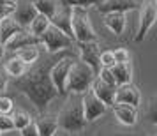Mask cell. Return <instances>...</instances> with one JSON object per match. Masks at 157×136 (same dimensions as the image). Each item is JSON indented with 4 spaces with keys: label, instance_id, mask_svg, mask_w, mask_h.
<instances>
[{
    "label": "cell",
    "instance_id": "obj_22",
    "mask_svg": "<svg viewBox=\"0 0 157 136\" xmlns=\"http://www.w3.org/2000/svg\"><path fill=\"white\" fill-rule=\"evenodd\" d=\"M16 57L29 67V65H34L37 60H39V57H41V50H39V46H29V48H23V50L16 51Z\"/></svg>",
    "mask_w": 157,
    "mask_h": 136
},
{
    "label": "cell",
    "instance_id": "obj_16",
    "mask_svg": "<svg viewBox=\"0 0 157 136\" xmlns=\"http://www.w3.org/2000/svg\"><path fill=\"white\" fill-rule=\"evenodd\" d=\"M113 113L117 120L124 126H136L138 122V108L127 106V104H113Z\"/></svg>",
    "mask_w": 157,
    "mask_h": 136
},
{
    "label": "cell",
    "instance_id": "obj_38",
    "mask_svg": "<svg viewBox=\"0 0 157 136\" xmlns=\"http://www.w3.org/2000/svg\"><path fill=\"white\" fill-rule=\"evenodd\" d=\"M4 55H6V50H4V43L0 41V58L4 57Z\"/></svg>",
    "mask_w": 157,
    "mask_h": 136
},
{
    "label": "cell",
    "instance_id": "obj_24",
    "mask_svg": "<svg viewBox=\"0 0 157 136\" xmlns=\"http://www.w3.org/2000/svg\"><path fill=\"white\" fill-rule=\"evenodd\" d=\"M32 4H34V7L39 14L46 16L50 20L58 6V0H32Z\"/></svg>",
    "mask_w": 157,
    "mask_h": 136
},
{
    "label": "cell",
    "instance_id": "obj_32",
    "mask_svg": "<svg viewBox=\"0 0 157 136\" xmlns=\"http://www.w3.org/2000/svg\"><path fill=\"white\" fill-rule=\"evenodd\" d=\"M7 131H14L13 127V120H11V115H2L0 113V133H7Z\"/></svg>",
    "mask_w": 157,
    "mask_h": 136
},
{
    "label": "cell",
    "instance_id": "obj_33",
    "mask_svg": "<svg viewBox=\"0 0 157 136\" xmlns=\"http://www.w3.org/2000/svg\"><path fill=\"white\" fill-rule=\"evenodd\" d=\"M20 136H39V134H37L36 122H32V124H29L27 127H23L21 131H20Z\"/></svg>",
    "mask_w": 157,
    "mask_h": 136
},
{
    "label": "cell",
    "instance_id": "obj_4",
    "mask_svg": "<svg viewBox=\"0 0 157 136\" xmlns=\"http://www.w3.org/2000/svg\"><path fill=\"white\" fill-rule=\"evenodd\" d=\"M71 29L74 43H97L99 37L94 30V25L90 21V16L86 9L74 7L71 13Z\"/></svg>",
    "mask_w": 157,
    "mask_h": 136
},
{
    "label": "cell",
    "instance_id": "obj_14",
    "mask_svg": "<svg viewBox=\"0 0 157 136\" xmlns=\"http://www.w3.org/2000/svg\"><path fill=\"white\" fill-rule=\"evenodd\" d=\"M71 13H72V9L65 7V6H62V4H58L57 9H55V13H53V16L50 18V25L57 27L58 30H62L65 36H69V37L72 39Z\"/></svg>",
    "mask_w": 157,
    "mask_h": 136
},
{
    "label": "cell",
    "instance_id": "obj_13",
    "mask_svg": "<svg viewBox=\"0 0 157 136\" xmlns=\"http://www.w3.org/2000/svg\"><path fill=\"white\" fill-rule=\"evenodd\" d=\"M140 7L138 0H102V4L97 6V11L101 14H108V13H129V11H136Z\"/></svg>",
    "mask_w": 157,
    "mask_h": 136
},
{
    "label": "cell",
    "instance_id": "obj_2",
    "mask_svg": "<svg viewBox=\"0 0 157 136\" xmlns=\"http://www.w3.org/2000/svg\"><path fill=\"white\" fill-rule=\"evenodd\" d=\"M95 74L86 64L76 60L69 69L67 74V81H65V94L69 95H83L90 90Z\"/></svg>",
    "mask_w": 157,
    "mask_h": 136
},
{
    "label": "cell",
    "instance_id": "obj_19",
    "mask_svg": "<svg viewBox=\"0 0 157 136\" xmlns=\"http://www.w3.org/2000/svg\"><path fill=\"white\" fill-rule=\"evenodd\" d=\"M36 127H37V134L39 136H53V133L58 129V122L57 117L53 115H41L36 120Z\"/></svg>",
    "mask_w": 157,
    "mask_h": 136
},
{
    "label": "cell",
    "instance_id": "obj_7",
    "mask_svg": "<svg viewBox=\"0 0 157 136\" xmlns=\"http://www.w3.org/2000/svg\"><path fill=\"white\" fill-rule=\"evenodd\" d=\"M76 62V58L71 57V55H67V57H60L55 62V64L51 65L50 69V80L53 87L57 88V92L60 95H65V81H67V74H69V69H71V65Z\"/></svg>",
    "mask_w": 157,
    "mask_h": 136
},
{
    "label": "cell",
    "instance_id": "obj_10",
    "mask_svg": "<svg viewBox=\"0 0 157 136\" xmlns=\"http://www.w3.org/2000/svg\"><path fill=\"white\" fill-rule=\"evenodd\" d=\"M113 103L115 104H127V106L138 108L140 103H141V94L138 90V87L132 85V83L120 85V87L115 88Z\"/></svg>",
    "mask_w": 157,
    "mask_h": 136
},
{
    "label": "cell",
    "instance_id": "obj_18",
    "mask_svg": "<svg viewBox=\"0 0 157 136\" xmlns=\"http://www.w3.org/2000/svg\"><path fill=\"white\" fill-rule=\"evenodd\" d=\"M102 21H104V27L111 34L120 36L122 32H124V29H125L127 20H125V14L124 13H108V14H104V20Z\"/></svg>",
    "mask_w": 157,
    "mask_h": 136
},
{
    "label": "cell",
    "instance_id": "obj_20",
    "mask_svg": "<svg viewBox=\"0 0 157 136\" xmlns=\"http://www.w3.org/2000/svg\"><path fill=\"white\" fill-rule=\"evenodd\" d=\"M21 30L23 29L14 21V18H13V16H9V18H6V20H2V21H0V41L6 44L11 37L14 36V34L21 32Z\"/></svg>",
    "mask_w": 157,
    "mask_h": 136
},
{
    "label": "cell",
    "instance_id": "obj_30",
    "mask_svg": "<svg viewBox=\"0 0 157 136\" xmlns=\"http://www.w3.org/2000/svg\"><path fill=\"white\" fill-rule=\"evenodd\" d=\"M97 78H99L101 81H104L106 85L115 87V88H117V83H115L113 74H111V71H109V69H106V67H101V71H99V74H97Z\"/></svg>",
    "mask_w": 157,
    "mask_h": 136
},
{
    "label": "cell",
    "instance_id": "obj_5",
    "mask_svg": "<svg viewBox=\"0 0 157 136\" xmlns=\"http://www.w3.org/2000/svg\"><path fill=\"white\" fill-rule=\"evenodd\" d=\"M39 39H41V44L48 50L50 55H55L58 51L67 50V48H71L72 44H74V39H71L69 36H65L62 30H58L57 27H53V25H50V27L46 29V32H44Z\"/></svg>",
    "mask_w": 157,
    "mask_h": 136
},
{
    "label": "cell",
    "instance_id": "obj_8",
    "mask_svg": "<svg viewBox=\"0 0 157 136\" xmlns=\"http://www.w3.org/2000/svg\"><path fill=\"white\" fill-rule=\"evenodd\" d=\"M81 108H83V117H85L86 124L97 120L99 117H102V115L106 113V110H108L106 104L101 103L92 94V90H88L86 94L81 95Z\"/></svg>",
    "mask_w": 157,
    "mask_h": 136
},
{
    "label": "cell",
    "instance_id": "obj_34",
    "mask_svg": "<svg viewBox=\"0 0 157 136\" xmlns=\"http://www.w3.org/2000/svg\"><path fill=\"white\" fill-rule=\"evenodd\" d=\"M13 11H14V6H0V21L13 16Z\"/></svg>",
    "mask_w": 157,
    "mask_h": 136
},
{
    "label": "cell",
    "instance_id": "obj_26",
    "mask_svg": "<svg viewBox=\"0 0 157 136\" xmlns=\"http://www.w3.org/2000/svg\"><path fill=\"white\" fill-rule=\"evenodd\" d=\"M58 4H62L65 7L74 9H88V7H97L99 4H102V0H58Z\"/></svg>",
    "mask_w": 157,
    "mask_h": 136
},
{
    "label": "cell",
    "instance_id": "obj_23",
    "mask_svg": "<svg viewBox=\"0 0 157 136\" xmlns=\"http://www.w3.org/2000/svg\"><path fill=\"white\" fill-rule=\"evenodd\" d=\"M48 27H50V20H48L46 16H43V14H39V13H37L36 18L30 21V25H29V29H27V30H29L34 37H41L44 32H46Z\"/></svg>",
    "mask_w": 157,
    "mask_h": 136
},
{
    "label": "cell",
    "instance_id": "obj_21",
    "mask_svg": "<svg viewBox=\"0 0 157 136\" xmlns=\"http://www.w3.org/2000/svg\"><path fill=\"white\" fill-rule=\"evenodd\" d=\"M27 69H29V67L23 64V62H21L18 57L9 58L7 62L4 64V71H6V74H7L9 78H13V80L21 78L23 74L27 72Z\"/></svg>",
    "mask_w": 157,
    "mask_h": 136
},
{
    "label": "cell",
    "instance_id": "obj_25",
    "mask_svg": "<svg viewBox=\"0 0 157 136\" xmlns=\"http://www.w3.org/2000/svg\"><path fill=\"white\" fill-rule=\"evenodd\" d=\"M11 120H13V127L16 131H21L23 127H27L29 124H32L34 119L30 117V113L23 111V110H18V111H14V113L11 115Z\"/></svg>",
    "mask_w": 157,
    "mask_h": 136
},
{
    "label": "cell",
    "instance_id": "obj_17",
    "mask_svg": "<svg viewBox=\"0 0 157 136\" xmlns=\"http://www.w3.org/2000/svg\"><path fill=\"white\" fill-rule=\"evenodd\" d=\"M109 71H111V74H113L117 87L127 85V83L132 81V64H131V62H125V64H115L113 67H109Z\"/></svg>",
    "mask_w": 157,
    "mask_h": 136
},
{
    "label": "cell",
    "instance_id": "obj_42",
    "mask_svg": "<svg viewBox=\"0 0 157 136\" xmlns=\"http://www.w3.org/2000/svg\"><path fill=\"white\" fill-rule=\"evenodd\" d=\"M0 95H2V94H0Z\"/></svg>",
    "mask_w": 157,
    "mask_h": 136
},
{
    "label": "cell",
    "instance_id": "obj_12",
    "mask_svg": "<svg viewBox=\"0 0 157 136\" xmlns=\"http://www.w3.org/2000/svg\"><path fill=\"white\" fill-rule=\"evenodd\" d=\"M29 46H41V39L34 37L29 30H21V32L14 34L7 43L4 44V50L11 51V53H16V51L23 50V48H29Z\"/></svg>",
    "mask_w": 157,
    "mask_h": 136
},
{
    "label": "cell",
    "instance_id": "obj_36",
    "mask_svg": "<svg viewBox=\"0 0 157 136\" xmlns=\"http://www.w3.org/2000/svg\"><path fill=\"white\" fill-rule=\"evenodd\" d=\"M53 136H76V134H72V133H67V131H64V129H57V131L53 133Z\"/></svg>",
    "mask_w": 157,
    "mask_h": 136
},
{
    "label": "cell",
    "instance_id": "obj_9",
    "mask_svg": "<svg viewBox=\"0 0 157 136\" xmlns=\"http://www.w3.org/2000/svg\"><path fill=\"white\" fill-rule=\"evenodd\" d=\"M78 53H79V62L86 64L92 72L97 76L101 71V62H99V44L97 43H79L78 44Z\"/></svg>",
    "mask_w": 157,
    "mask_h": 136
},
{
    "label": "cell",
    "instance_id": "obj_31",
    "mask_svg": "<svg viewBox=\"0 0 157 136\" xmlns=\"http://www.w3.org/2000/svg\"><path fill=\"white\" fill-rule=\"evenodd\" d=\"M13 111V99L7 95H0V113L9 115Z\"/></svg>",
    "mask_w": 157,
    "mask_h": 136
},
{
    "label": "cell",
    "instance_id": "obj_41",
    "mask_svg": "<svg viewBox=\"0 0 157 136\" xmlns=\"http://www.w3.org/2000/svg\"><path fill=\"white\" fill-rule=\"evenodd\" d=\"M13 2H16V0H13Z\"/></svg>",
    "mask_w": 157,
    "mask_h": 136
},
{
    "label": "cell",
    "instance_id": "obj_1",
    "mask_svg": "<svg viewBox=\"0 0 157 136\" xmlns=\"http://www.w3.org/2000/svg\"><path fill=\"white\" fill-rule=\"evenodd\" d=\"M58 58L60 57L48 60V62H43V64L36 65L32 69H27V72L21 78L13 80L7 85L9 88H13V92H20L21 95H25L34 104V108L39 111V115L46 113L50 103L60 95L50 80V69Z\"/></svg>",
    "mask_w": 157,
    "mask_h": 136
},
{
    "label": "cell",
    "instance_id": "obj_39",
    "mask_svg": "<svg viewBox=\"0 0 157 136\" xmlns=\"http://www.w3.org/2000/svg\"><path fill=\"white\" fill-rule=\"evenodd\" d=\"M115 136H145V134H115Z\"/></svg>",
    "mask_w": 157,
    "mask_h": 136
},
{
    "label": "cell",
    "instance_id": "obj_37",
    "mask_svg": "<svg viewBox=\"0 0 157 136\" xmlns=\"http://www.w3.org/2000/svg\"><path fill=\"white\" fill-rule=\"evenodd\" d=\"M0 6H14L13 0H0Z\"/></svg>",
    "mask_w": 157,
    "mask_h": 136
},
{
    "label": "cell",
    "instance_id": "obj_11",
    "mask_svg": "<svg viewBox=\"0 0 157 136\" xmlns=\"http://www.w3.org/2000/svg\"><path fill=\"white\" fill-rule=\"evenodd\" d=\"M37 11L32 4V0H16L14 2V11H13V18L14 21L21 27L23 30L29 29L30 21L36 18Z\"/></svg>",
    "mask_w": 157,
    "mask_h": 136
},
{
    "label": "cell",
    "instance_id": "obj_40",
    "mask_svg": "<svg viewBox=\"0 0 157 136\" xmlns=\"http://www.w3.org/2000/svg\"><path fill=\"white\" fill-rule=\"evenodd\" d=\"M0 136H2V133H0Z\"/></svg>",
    "mask_w": 157,
    "mask_h": 136
},
{
    "label": "cell",
    "instance_id": "obj_3",
    "mask_svg": "<svg viewBox=\"0 0 157 136\" xmlns=\"http://www.w3.org/2000/svg\"><path fill=\"white\" fill-rule=\"evenodd\" d=\"M57 122L58 129H64L72 134H76L86 127V120L83 117V108H81V95H78V99L65 103V106L60 110L57 117Z\"/></svg>",
    "mask_w": 157,
    "mask_h": 136
},
{
    "label": "cell",
    "instance_id": "obj_6",
    "mask_svg": "<svg viewBox=\"0 0 157 136\" xmlns=\"http://www.w3.org/2000/svg\"><path fill=\"white\" fill-rule=\"evenodd\" d=\"M140 20H138V30H136L134 41L141 43L147 37V34L150 32V29L155 25L157 20V7H155V0H147L140 4Z\"/></svg>",
    "mask_w": 157,
    "mask_h": 136
},
{
    "label": "cell",
    "instance_id": "obj_27",
    "mask_svg": "<svg viewBox=\"0 0 157 136\" xmlns=\"http://www.w3.org/2000/svg\"><path fill=\"white\" fill-rule=\"evenodd\" d=\"M145 117L148 119L150 124H157V97L155 95H152L148 101H147V104H145Z\"/></svg>",
    "mask_w": 157,
    "mask_h": 136
},
{
    "label": "cell",
    "instance_id": "obj_29",
    "mask_svg": "<svg viewBox=\"0 0 157 136\" xmlns=\"http://www.w3.org/2000/svg\"><path fill=\"white\" fill-rule=\"evenodd\" d=\"M99 62H101V67H106V69H109V67H113V65H115L113 51H111V50L102 51V53L99 55Z\"/></svg>",
    "mask_w": 157,
    "mask_h": 136
},
{
    "label": "cell",
    "instance_id": "obj_35",
    "mask_svg": "<svg viewBox=\"0 0 157 136\" xmlns=\"http://www.w3.org/2000/svg\"><path fill=\"white\" fill-rule=\"evenodd\" d=\"M9 76H6V71H4V67H0V90H6L9 85Z\"/></svg>",
    "mask_w": 157,
    "mask_h": 136
},
{
    "label": "cell",
    "instance_id": "obj_15",
    "mask_svg": "<svg viewBox=\"0 0 157 136\" xmlns=\"http://www.w3.org/2000/svg\"><path fill=\"white\" fill-rule=\"evenodd\" d=\"M90 90H92V94L97 97V99L101 101V103H104L106 104V108L113 106V95H115V87H109L106 85L104 81H101L97 76L94 78L92 85H90Z\"/></svg>",
    "mask_w": 157,
    "mask_h": 136
},
{
    "label": "cell",
    "instance_id": "obj_28",
    "mask_svg": "<svg viewBox=\"0 0 157 136\" xmlns=\"http://www.w3.org/2000/svg\"><path fill=\"white\" fill-rule=\"evenodd\" d=\"M113 58L115 64H125V62H131V53L127 48H117L113 51Z\"/></svg>",
    "mask_w": 157,
    "mask_h": 136
}]
</instances>
